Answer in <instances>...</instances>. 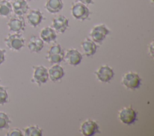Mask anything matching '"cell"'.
<instances>
[{"mask_svg": "<svg viewBox=\"0 0 154 136\" xmlns=\"http://www.w3.org/2000/svg\"><path fill=\"white\" fill-rule=\"evenodd\" d=\"M49 78L52 81H57L60 80L64 74L63 68L58 64L51 66L48 70Z\"/></svg>", "mask_w": 154, "mask_h": 136, "instance_id": "2e32d148", "label": "cell"}, {"mask_svg": "<svg viewBox=\"0 0 154 136\" xmlns=\"http://www.w3.org/2000/svg\"><path fill=\"white\" fill-rule=\"evenodd\" d=\"M94 73L97 79L103 83L109 81L114 75L112 69L108 65H103L100 67Z\"/></svg>", "mask_w": 154, "mask_h": 136, "instance_id": "30bf717a", "label": "cell"}, {"mask_svg": "<svg viewBox=\"0 0 154 136\" xmlns=\"http://www.w3.org/2000/svg\"><path fill=\"white\" fill-rule=\"evenodd\" d=\"M8 1H14V0H8Z\"/></svg>", "mask_w": 154, "mask_h": 136, "instance_id": "83f0119b", "label": "cell"}, {"mask_svg": "<svg viewBox=\"0 0 154 136\" xmlns=\"http://www.w3.org/2000/svg\"><path fill=\"white\" fill-rule=\"evenodd\" d=\"M109 31L104 24H99L94 26L90 32L91 39L96 43H101L109 34Z\"/></svg>", "mask_w": 154, "mask_h": 136, "instance_id": "277c9868", "label": "cell"}, {"mask_svg": "<svg viewBox=\"0 0 154 136\" xmlns=\"http://www.w3.org/2000/svg\"><path fill=\"white\" fill-rule=\"evenodd\" d=\"M8 95L6 89L3 86H0V105L5 104L8 102Z\"/></svg>", "mask_w": 154, "mask_h": 136, "instance_id": "603a6c76", "label": "cell"}, {"mask_svg": "<svg viewBox=\"0 0 154 136\" xmlns=\"http://www.w3.org/2000/svg\"><path fill=\"white\" fill-rule=\"evenodd\" d=\"M64 52L60 44L52 46L48 51L46 58L51 64H58L64 59Z\"/></svg>", "mask_w": 154, "mask_h": 136, "instance_id": "8992f818", "label": "cell"}, {"mask_svg": "<svg viewBox=\"0 0 154 136\" xmlns=\"http://www.w3.org/2000/svg\"><path fill=\"white\" fill-rule=\"evenodd\" d=\"M40 38L47 43L54 41L57 38V34L54 29L51 27H45L40 33Z\"/></svg>", "mask_w": 154, "mask_h": 136, "instance_id": "ac0fdd59", "label": "cell"}, {"mask_svg": "<svg viewBox=\"0 0 154 136\" xmlns=\"http://www.w3.org/2000/svg\"><path fill=\"white\" fill-rule=\"evenodd\" d=\"M13 11L11 4L8 0L0 1V16L6 17Z\"/></svg>", "mask_w": 154, "mask_h": 136, "instance_id": "ffe728a7", "label": "cell"}, {"mask_svg": "<svg viewBox=\"0 0 154 136\" xmlns=\"http://www.w3.org/2000/svg\"><path fill=\"white\" fill-rule=\"evenodd\" d=\"M122 83L126 88L134 90L140 87L141 78L138 74L132 71H129L123 75Z\"/></svg>", "mask_w": 154, "mask_h": 136, "instance_id": "3957f363", "label": "cell"}, {"mask_svg": "<svg viewBox=\"0 0 154 136\" xmlns=\"http://www.w3.org/2000/svg\"><path fill=\"white\" fill-rule=\"evenodd\" d=\"M43 19V14L39 10H31L26 15V20L28 23L32 26H38Z\"/></svg>", "mask_w": 154, "mask_h": 136, "instance_id": "4fadbf2b", "label": "cell"}, {"mask_svg": "<svg viewBox=\"0 0 154 136\" xmlns=\"http://www.w3.org/2000/svg\"><path fill=\"white\" fill-rule=\"evenodd\" d=\"M43 46L44 41L36 36H32L28 43V48L31 52L38 53L42 50Z\"/></svg>", "mask_w": 154, "mask_h": 136, "instance_id": "e0dca14e", "label": "cell"}, {"mask_svg": "<svg viewBox=\"0 0 154 136\" xmlns=\"http://www.w3.org/2000/svg\"><path fill=\"white\" fill-rule=\"evenodd\" d=\"M71 13L75 19L79 20L87 19L90 14V10L86 5L78 1L72 3Z\"/></svg>", "mask_w": 154, "mask_h": 136, "instance_id": "7a4b0ae2", "label": "cell"}, {"mask_svg": "<svg viewBox=\"0 0 154 136\" xmlns=\"http://www.w3.org/2000/svg\"><path fill=\"white\" fill-rule=\"evenodd\" d=\"M32 68L34 70L32 81L38 86L46 83L49 78L48 69L42 65L32 66Z\"/></svg>", "mask_w": 154, "mask_h": 136, "instance_id": "52a82bcc", "label": "cell"}, {"mask_svg": "<svg viewBox=\"0 0 154 136\" xmlns=\"http://www.w3.org/2000/svg\"><path fill=\"white\" fill-rule=\"evenodd\" d=\"M26 1H33V0H26Z\"/></svg>", "mask_w": 154, "mask_h": 136, "instance_id": "4316f807", "label": "cell"}, {"mask_svg": "<svg viewBox=\"0 0 154 136\" xmlns=\"http://www.w3.org/2000/svg\"><path fill=\"white\" fill-rule=\"evenodd\" d=\"M52 27L55 31L63 34L69 27V20L64 16H58L53 19Z\"/></svg>", "mask_w": 154, "mask_h": 136, "instance_id": "8fae6325", "label": "cell"}, {"mask_svg": "<svg viewBox=\"0 0 154 136\" xmlns=\"http://www.w3.org/2000/svg\"><path fill=\"white\" fill-rule=\"evenodd\" d=\"M24 135L25 136H42V131L37 126H30L25 128L24 129Z\"/></svg>", "mask_w": 154, "mask_h": 136, "instance_id": "44dd1931", "label": "cell"}, {"mask_svg": "<svg viewBox=\"0 0 154 136\" xmlns=\"http://www.w3.org/2000/svg\"><path fill=\"white\" fill-rule=\"evenodd\" d=\"M5 45L14 51L20 50L25 45V40L20 34H10L4 39Z\"/></svg>", "mask_w": 154, "mask_h": 136, "instance_id": "6da1fadb", "label": "cell"}, {"mask_svg": "<svg viewBox=\"0 0 154 136\" xmlns=\"http://www.w3.org/2000/svg\"><path fill=\"white\" fill-rule=\"evenodd\" d=\"M119 118L123 123L129 125L135 121L137 113L132 107H124L119 111Z\"/></svg>", "mask_w": 154, "mask_h": 136, "instance_id": "ba28073f", "label": "cell"}, {"mask_svg": "<svg viewBox=\"0 0 154 136\" xmlns=\"http://www.w3.org/2000/svg\"><path fill=\"white\" fill-rule=\"evenodd\" d=\"M64 59L72 66H76L81 62L82 59V55L76 49H70L64 54Z\"/></svg>", "mask_w": 154, "mask_h": 136, "instance_id": "7c38bea8", "label": "cell"}, {"mask_svg": "<svg viewBox=\"0 0 154 136\" xmlns=\"http://www.w3.org/2000/svg\"><path fill=\"white\" fill-rule=\"evenodd\" d=\"M7 26L11 32L20 34L25 28V22L22 16H13L7 22Z\"/></svg>", "mask_w": 154, "mask_h": 136, "instance_id": "5b68a950", "label": "cell"}, {"mask_svg": "<svg viewBox=\"0 0 154 136\" xmlns=\"http://www.w3.org/2000/svg\"><path fill=\"white\" fill-rule=\"evenodd\" d=\"M81 49L84 54L87 56H93L97 50V45L91 39L85 38L81 44Z\"/></svg>", "mask_w": 154, "mask_h": 136, "instance_id": "5bb4252c", "label": "cell"}, {"mask_svg": "<svg viewBox=\"0 0 154 136\" xmlns=\"http://www.w3.org/2000/svg\"><path fill=\"white\" fill-rule=\"evenodd\" d=\"M6 50L5 49H0V65L2 64L5 61V53Z\"/></svg>", "mask_w": 154, "mask_h": 136, "instance_id": "d4e9b609", "label": "cell"}, {"mask_svg": "<svg viewBox=\"0 0 154 136\" xmlns=\"http://www.w3.org/2000/svg\"><path fill=\"white\" fill-rule=\"evenodd\" d=\"M77 1L85 5H88L93 3V0H77Z\"/></svg>", "mask_w": 154, "mask_h": 136, "instance_id": "484cf974", "label": "cell"}, {"mask_svg": "<svg viewBox=\"0 0 154 136\" xmlns=\"http://www.w3.org/2000/svg\"><path fill=\"white\" fill-rule=\"evenodd\" d=\"M80 132L84 136H92L96 133H100L97 123L89 119L85 120L81 124Z\"/></svg>", "mask_w": 154, "mask_h": 136, "instance_id": "9c48e42d", "label": "cell"}, {"mask_svg": "<svg viewBox=\"0 0 154 136\" xmlns=\"http://www.w3.org/2000/svg\"><path fill=\"white\" fill-rule=\"evenodd\" d=\"M10 122L8 115L4 112L0 111V130L8 129Z\"/></svg>", "mask_w": 154, "mask_h": 136, "instance_id": "7402d4cb", "label": "cell"}, {"mask_svg": "<svg viewBox=\"0 0 154 136\" xmlns=\"http://www.w3.org/2000/svg\"><path fill=\"white\" fill-rule=\"evenodd\" d=\"M11 5L13 11L16 15L18 16L25 14L29 8L26 0H14Z\"/></svg>", "mask_w": 154, "mask_h": 136, "instance_id": "9a60e30c", "label": "cell"}, {"mask_svg": "<svg viewBox=\"0 0 154 136\" xmlns=\"http://www.w3.org/2000/svg\"><path fill=\"white\" fill-rule=\"evenodd\" d=\"M7 136H22V132L17 128H13L10 129L6 134Z\"/></svg>", "mask_w": 154, "mask_h": 136, "instance_id": "cb8c5ba5", "label": "cell"}, {"mask_svg": "<svg viewBox=\"0 0 154 136\" xmlns=\"http://www.w3.org/2000/svg\"><path fill=\"white\" fill-rule=\"evenodd\" d=\"M45 7L49 13H57L63 9V2L62 0H47Z\"/></svg>", "mask_w": 154, "mask_h": 136, "instance_id": "d6986e66", "label": "cell"}]
</instances>
